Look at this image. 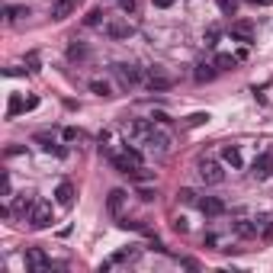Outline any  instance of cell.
Returning <instances> with one entry per match:
<instances>
[{
	"instance_id": "17",
	"label": "cell",
	"mask_w": 273,
	"mask_h": 273,
	"mask_svg": "<svg viewBox=\"0 0 273 273\" xmlns=\"http://www.w3.org/2000/svg\"><path fill=\"white\" fill-rule=\"evenodd\" d=\"M77 0H55L52 4V19H68L71 13H74Z\"/></svg>"
},
{
	"instance_id": "36",
	"label": "cell",
	"mask_w": 273,
	"mask_h": 273,
	"mask_svg": "<svg viewBox=\"0 0 273 273\" xmlns=\"http://www.w3.org/2000/svg\"><path fill=\"white\" fill-rule=\"evenodd\" d=\"M19 155H26L23 145H10V148H7V158H19Z\"/></svg>"
},
{
	"instance_id": "24",
	"label": "cell",
	"mask_w": 273,
	"mask_h": 273,
	"mask_svg": "<svg viewBox=\"0 0 273 273\" xmlns=\"http://www.w3.org/2000/svg\"><path fill=\"white\" fill-rule=\"evenodd\" d=\"M206 123H209V113H193V116L184 119V129H199V126H206Z\"/></svg>"
},
{
	"instance_id": "41",
	"label": "cell",
	"mask_w": 273,
	"mask_h": 273,
	"mask_svg": "<svg viewBox=\"0 0 273 273\" xmlns=\"http://www.w3.org/2000/svg\"><path fill=\"white\" fill-rule=\"evenodd\" d=\"M151 119H155V123H170V116H167V113H161V109H158V113L151 116Z\"/></svg>"
},
{
	"instance_id": "5",
	"label": "cell",
	"mask_w": 273,
	"mask_h": 273,
	"mask_svg": "<svg viewBox=\"0 0 273 273\" xmlns=\"http://www.w3.org/2000/svg\"><path fill=\"white\" fill-rule=\"evenodd\" d=\"M106 39H113V42H123V39H132L135 36V26L132 23H123V19H113V23L103 26Z\"/></svg>"
},
{
	"instance_id": "20",
	"label": "cell",
	"mask_w": 273,
	"mask_h": 273,
	"mask_svg": "<svg viewBox=\"0 0 273 273\" xmlns=\"http://www.w3.org/2000/svg\"><path fill=\"white\" fill-rule=\"evenodd\" d=\"M212 65H216L219 71H231V68L238 65V58H235V55H228V52H219L216 58H212Z\"/></svg>"
},
{
	"instance_id": "27",
	"label": "cell",
	"mask_w": 273,
	"mask_h": 273,
	"mask_svg": "<svg viewBox=\"0 0 273 273\" xmlns=\"http://www.w3.org/2000/svg\"><path fill=\"white\" fill-rule=\"evenodd\" d=\"M16 113H26V100L23 97H10V103H7V116H16Z\"/></svg>"
},
{
	"instance_id": "25",
	"label": "cell",
	"mask_w": 273,
	"mask_h": 273,
	"mask_svg": "<svg viewBox=\"0 0 273 273\" xmlns=\"http://www.w3.org/2000/svg\"><path fill=\"white\" fill-rule=\"evenodd\" d=\"M119 225L129 228V231H141V235H151V228H148L141 219H126V222H119Z\"/></svg>"
},
{
	"instance_id": "22",
	"label": "cell",
	"mask_w": 273,
	"mask_h": 273,
	"mask_svg": "<svg viewBox=\"0 0 273 273\" xmlns=\"http://www.w3.org/2000/svg\"><path fill=\"white\" fill-rule=\"evenodd\" d=\"M4 13H7V19H10V23H16V19L29 16V7H23V4H10V7L4 10Z\"/></svg>"
},
{
	"instance_id": "39",
	"label": "cell",
	"mask_w": 273,
	"mask_h": 273,
	"mask_svg": "<svg viewBox=\"0 0 273 273\" xmlns=\"http://www.w3.org/2000/svg\"><path fill=\"white\" fill-rule=\"evenodd\" d=\"M119 7H123L126 13H135V0H119Z\"/></svg>"
},
{
	"instance_id": "13",
	"label": "cell",
	"mask_w": 273,
	"mask_h": 273,
	"mask_svg": "<svg viewBox=\"0 0 273 273\" xmlns=\"http://www.w3.org/2000/svg\"><path fill=\"white\" fill-rule=\"evenodd\" d=\"M231 231L238 238H257V222L254 219H238V222H231Z\"/></svg>"
},
{
	"instance_id": "30",
	"label": "cell",
	"mask_w": 273,
	"mask_h": 273,
	"mask_svg": "<svg viewBox=\"0 0 273 273\" xmlns=\"http://www.w3.org/2000/svg\"><path fill=\"white\" fill-rule=\"evenodd\" d=\"M84 23L87 26H100V23H103V10H90V13L84 16Z\"/></svg>"
},
{
	"instance_id": "34",
	"label": "cell",
	"mask_w": 273,
	"mask_h": 273,
	"mask_svg": "<svg viewBox=\"0 0 273 273\" xmlns=\"http://www.w3.org/2000/svg\"><path fill=\"white\" fill-rule=\"evenodd\" d=\"M219 7H222V13H235V10H238V0H219Z\"/></svg>"
},
{
	"instance_id": "40",
	"label": "cell",
	"mask_w": 273,
	"mask_h": 273,
	"mask_svg": "<svg viewBox=\"0 0 273 273\" xmlns=\"http://www.w3.org/2000/svg\"><path fill=\"white\" fill-rule=\"evenodd\" d=\"M174 4H177V0H155L158 10H167V7H174Z\"/></svg>"
},
{
	"instance_id": "16",
	"label": "cell",
	"mask_w": 273,
	"mask_h": 273,
	"mask_svg": "<svg viewBox=\"0 0 273 273\" xmlns=\"http://www.w3.org/2000/svg\"><path fill=\"white\" fill-rule=\"evenodd\" d=\"M231 39L251 45V42H254V29H251V23H231Z\"/></svg>"
},
{
	"instance_id": "33",
	"label": "cell",
	"mask_w": 273,
	"mask_h": 273,
	"mask_svg": "<svg viewBox=\"0 0 273 273\" xmlns=\"http://www.w3.org/2000/svg\"><path fill=\"white\" fill-rule=\"evenodd\" d=\"M10 190H13V184H10V174H7V170H4V174H0V196H10Z\"/></svg>"
},
{
	"instance_id": "29",
	"label": "cell",
	"mask_w": 273,
	"mask_h": 273,
	"mask_svg": "<svg viewBox=\"0 0 273 273\" xmlns=\"http://www.w3.org/2000/svg\"><path fill=\"white\" fill-rule=\"evenodd\" d=\"M219 36H222V29H219V26H209V29H206V45H209V48H216Z\"/></svg>"
},
{
	"instance_id": "3",
	"label": "cell",
	"mask_w": 273,
	"mask_h": 273,
	"mask_svg": "<svg viewBox=\"0 0 273 273\" xmlns=\"http://www.w3.org/2000/svg\"><path fill=\"white\" fill-rule=\"evenodd\" d=\"M113 71H116L119 84H123L126 90H132V87H138V84H145V71H141V68H135V65L119 62V65H113Z\"/></svg>"
},
{
	"instance_id": "28",
	"label": "cell",
	"mask_w": 273,
	"mask_h": 273,
	"mask_svg": "<svg viewBox=\"0 0 273 273\" xmlns=\"http://www.w3.org/2000/svg\"><path fill=\"white\" fill-rule=\"evenodd\" d=\"M177 199H180V203H199V193H196V190H190V187H184V190H177Z\"/></svg>"
},
{
	"instance_id": "7",
	"label": "cell",
	"mask_w": 273,
	"mask_h": 273,
	"mask_svg": "<svg viewBox=\"0 0 273 273\" xmlns=\"http://www.w3.org/2000/svg\"><path fill=\"white\" fill-rule=\"evenodd\" d=\"M141 145H145L148 151H158V155H164V151L170 148V135H167V132H161V129H151V135L141 141Z\"/></svg>"
},
{
	"instance_id": "4",
	"label": "cell",
	"mask_w": 273,
	"mask_h": 273,
	"mask_svg": "<svg viewBox=\"0 0 273 273\" xmlns=\"http://www.w3.org/2000/svg\"><path fill=\"white\" fill-rule=\"evenodd\" d=\"M26 222H29L33 228H48V225L55 222V216H52V206H48V203H36Z\"/></svg>"
},
{
	"instance_id": "8",
	"label": "cell",
	"mask_w": 273,
	"mask_h": 273,
	"mask_svg": "<svg viewBox=\"0 0 273 273\" xmlns=\"http://www.w3.org/2000/svg\"><path fill=\"white\" fill-rule=\"evenodd\" d=\"M33 141H36V145L42 148V151H55L58 158H68V148H62V145H58L52 132H36V135H33Z\"/></svg>"
},
{
	"instance_id": "31",
	"label": "cell",
	"mask_w": 273,
	"mask_h": 273,
	"mask_svg": "<svg viewBox=\"0 0 273 273\" xmlns=\"http://www.w3.org/2000/svg\"><path fill=\"white\" fill-rule=\"evenodd\" d=\"M62 135H65V141H80V138H84V132H80L77 126H68Z\"/></svg>"
},
{
	"instance_id": "6",
	"label": "cell",
	"mask_w": 273,
	"mask_h": 273,
	"mask_svg": "<svg viewBox=\"0 0 273 273\" xmlns=\"http://www.w3.org/2000/svg\"><path fill=\"white\" fill-rule=\"evenodd\" d=\"M199 212H203L206 219H216V216H225V199H219V196H203L199 199Z\"/></svg>"
},
{
	"instance_id": "21",
	"label": "cell",
	"mask_w": 273,
	"mask_h": 273,
	"mask_svg": "<svg viewBox=\"0 0 273 273\" xmlns=\"http://www.w3.org/2000/svg\"><path fill=\"white\" fill-rule=\"evenodd\" d=\"M90 94H97V97H113V87H109V80H100V77H94L90 80Z\"/></svg>"
},
{
	"instance_id": "15",
	"label": "cell",
	"mask_w": 273,
	"mask_h": 273,
	"mask_svg": "<svg viewBox=\"0 0 273 273\" xmlns=\"http://www.w3.org/2000/svg\"><path fill=\"white\" fill-rule=\"evenodd\" d=\"M126 199H129L126 190H109V199H106L109 216H119V212H123V206H126Z\"/></svg>"
},
{
	"instance_id": "43",
	"label": "cell",
	"mask_w": 273,
	"mask_h": 273,
	"mask_svg": "<svg viewBox=\"0 0 273 273\" xmlns=\"http://www.w3.org/2000/svg\"><path fill=\"white\" fill-rule=\"evenodd\" d=\"M251 4H267V7H270V4H273V0H251Z\"/></svg>"
},
{
	"instance_id": "23",
	"label": "cell",
	"mask_w": 273,
	"mask_h": 273,
	"mask_svg": "<svg viewBox=\"0 0 273 273\" xmlns=\"http://www.w3.org/2000/svg\"><path fill=\"white\" fill-rule=\"evenodd\" d=\"M129 180H135V184H148V180H155V174H151V170H145V167H132L129 170Z\"/></svg>"
},
{
	"instance_id": "38",
	"label": "cell",
	"mask_w": 273,
	"mask_h": 273,
	"mask_svg": "<svg viewBox=\"0 0 273 273\" xmlns=\"http://www.w3.org/2000/svg\"><path fill=\"white\" fill-rule=\"evenodd\" d=\"M203 245H206V248H219V235H212V231H209V235L203 238Z\"/></svg>"
},
{
	"instance_id": "14",
	"label": "cell",
	"mask_w": 273,
	"mask_h": 273,
	"mask_svg": "<svg viewBox=\"0 0 273 273\" xmlns=\"http://www.w3.org/2000/svg\"><path fill=\"white\" fill-rule=\"evenodd\" d=\"M55 199H58V206H71L74 203V184H71V180H62V184L55 187Z\"/></svg>"
},
{
	"instance_id": "32",
	"label": "cell",
	"mask_w": 273,
	"mask_h": 273,
	"mask_svg": "<svg viewBox=\"0 0 273 273\" xmlns=\"http://www.w3.org/2000/svg\"><path fill=\"white\" fill-rule=\"evenodd\" d=\"M135 196L141 199V203H151V199L158 196V190H151V187H138V193H135Z\"/></svg>"
},
{
	"instance_id": "19",
	"label": "cell",
	"mask_w": 273,
	"mask_h": 273,
	"mask_svg": "<svg viewBox=\"0 0 273 273\" xmlns=\"http://www.w3.org/2000/svg\"><path fill=\"white\" fill-rule=\"evenodd\" d=\"M33 206H36V199H33V196H29V193H19V199L13 203V212H16V216H26V219H29Z\"/></svg>"
},
{
	"instance_id": "26",
	"label": "cell",
	"mask_w": 273,
	"mask_h": 273,
	"mask_svg": "<svg viewBox=\"0 0 273 273\" xmlns=\"http://www.w3.org/2000/svg\"><path fill=\"white\" fill-rule=\"evenodd\" d=\"M68 58H71V62L87 58V45H84V42H71V45H68Z\"/></svg>"
},
{
	"instance_id": "2",
	"label": "cell",
	"mask_w": 273,
	"mask_h": 273,
	"mask_svg": "<svg viewBox=\"0 0 273 273\" xmlns=\"http://www.w3.org/2000/svg\"><path fill=\"white\" fill-rule=\"evenodd\" d=\"M199 180H203L206 187H222L225 184V167L212 158H203L199 161Z\"/></svg>"
},
{
	"instance_id": "1",
	"label": "cell",
	"mask_w": 273,
	"mask_h": 273,
	"mask_svg": "<svg viewBox=\"0 0 273 273\" xmlns=\"http://www.w3.org/2000/svg\"><path fill=\"white\" fill-rule=\"evenodd\" d=\"M174 84H177V80L170 77L164 68H158V65L155 68H145V87L151 90V94H164V90H170Z\"/></svg>"
},
{
	"instance_id": "12",
	"label": "cell",
	"mask_w": 273,
	"mask_h": 273,
	"mask_svg": "<svg viewBox=\"0 0 273 273\" xmlns=\"http://www.w3.org/2000/svg\"><path fill=\"white\" fill-rule=\"evenodd\" d=\"M222 164H228L231 170H241V167H245V158H241L238 145H225V148H222Z\"/></svg>"
},
{
	"instance_id": "9",
	"label": "cell",
	"mask_w": 273,
	"mask_h": 273,
	"mask_svg": "<svg viewBox=\"0 0 273 273\" xmlns=\"http://www.w3.org/2000/svg\"><path fill=\"white\" fill-rule=\"evenodd\" d=\"M26 264L33 267L36 273H45V270H52V260L45 257V251H42V248H29V251H26Z\"/></svg>"
},
{
	"instance_id": "42",
	"label": "cell",
	"mask_w": 273,
	"mask_h": 273,
	"mask_svg": "<svg viewBox=\"0 0 273 273\" xmlns=\"http://www.w3.org/2000/svg\"><path fill=\"white\" fill-rule=\"evenodd\" d=\"M39 106V97H26V109H36Z\"/></svg>"
},
{
	"instance_id": "10",
	"label": "cell",
	"mask_w": 273,
	"mask_h": 273,
	"mask_svg": "<svg viewBox=\"0 0 273 273\" xmlns=\"http://www.w3.org/2000/svg\"><path fill=\"white\" fill-rule=\"evenodd\" d=\"M251 177H254V180H270L273 177V158L270 155L254 158V164H251Z\"/></svg>"
},
{
	"instance_id": "18",
	"label": "cell",
	"mask_w": 273,
	"mask_h": 273,
	"mask_svg": "<svg viewBox=\"0 0 273 273\" xmlns=\"http://www.w3.org/2000/svg\"><path fill=\"white\" fill-rule=\"evenodd\" d=\"M216 74H219V68L216 65H196V71H193V80L196 84H209V80H216Z\"/></svg>"
},
{
	"instance_id": "37",
	"label": "cell",
	"mask_w": 273,
	"mask_h": 273,
	"mask_svg": "<svg viewBox=\"0 0 273 273\" xmlns=\"http://www.w3.org/2000/svg\"><path fill=\"white\" fill-rule=\"evenodd\" d=\"M187 228H190V225H187V219H184V216H180V219H174V231H180V235H184Z\"/></svg>"
},
{
	"instance_id": "35",
	"label": "cell",
	"mask_w": 273,
	"mask_h": 273,
	"mask_svg": "<svg viewBox=\"0 0 273 273\" xmlns=\"http://www.w3.org/2000/svg\"><path fill=\"white\" fill-rule=\"evenodd\" d=\"M126 155H129V158H132V161H135V164H141V151H138L135 145H126Z\"/></svg>"
},
{
	"instance_id": "11",
	"label": "cell",
	"mask_w": 273,
	"mask_h": 273,
	"mask_svg": "<svg viewBox=\"0 0 273 273\" xmlns=\"http://www.w3.org/2000/svg\"><path fill=\"white\" fill-rule=\"evenodd\" d=\"M151 129H155V119H132V123H129V135L135 141H145L151 135Z\"/></svg>"
}]
</instances>
